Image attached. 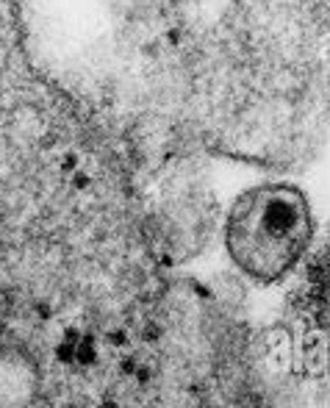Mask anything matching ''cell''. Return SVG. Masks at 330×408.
<instances>
[{"instance_id":"1","label":"cell","mask_w":330,"mask_h":408,"mask_svg":"<svg viewBox=\"0 0 330 408\" xmlns=\"http://www.w3.org/2000/svg\"><path fill=\"white\" fill-rule=\"evenodd\" d=\"M311 239V203L294 183H264L244 192L233 203L225 225L230 258L261 283L288 275L308 253Z\"/></svg>"},{"instance_id":"2","label":"cell","mask_w":330,"mask_h":408,"mask_svg":"<svg viewBox=\"0 0 330 408\" xmlns=\"http://www.w3.org/2000/svg\"><path fill=\"white\" fill-rule=\"evenodd\" d=\"M69 356H72V350H69V347H59V358H64V361H67Z\"/></svg>"}]
</instances>
